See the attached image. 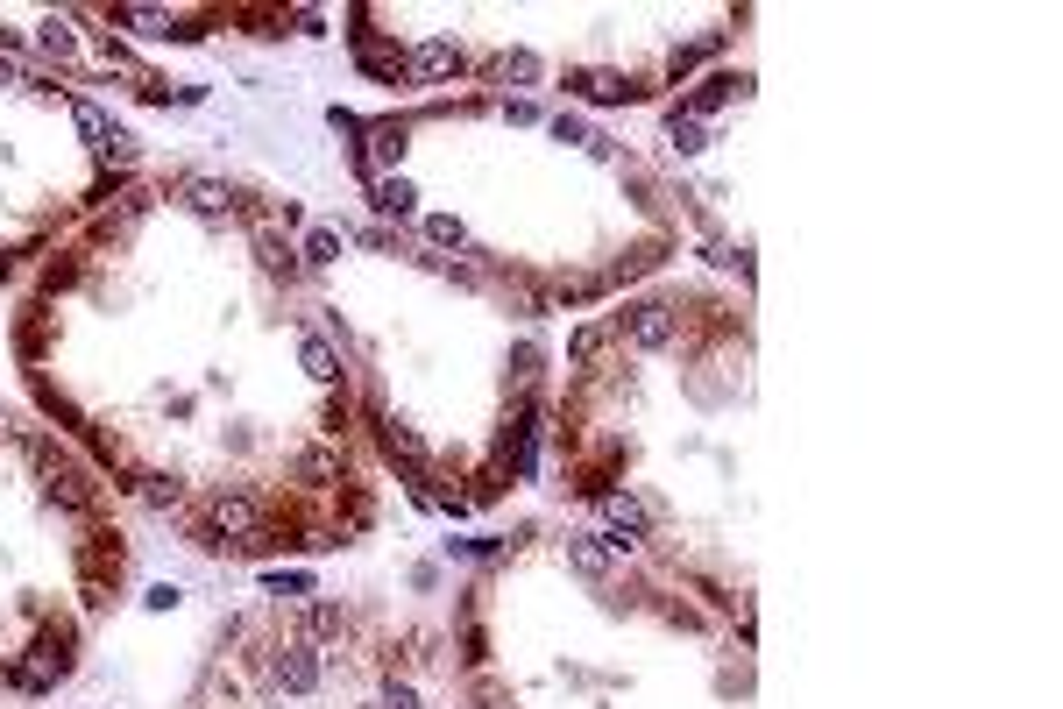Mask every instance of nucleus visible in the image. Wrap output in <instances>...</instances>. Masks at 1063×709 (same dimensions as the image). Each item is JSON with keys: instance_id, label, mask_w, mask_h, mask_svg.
I'll return each mask as SVG.
<instances>
[{"instance_id": "f257e3e1", "label": "nucleus", "mask_w": 1063, "mask_h": 709, "mask_svg": "<svg viewBox=\"0 0 1063 709\" xmlns=\"http://www.w3.org/2000/svg\"><path fill=\"white\" fill-rule=\"evenodd\" d=\"M71 121H78V135H86V142L107 156V164H135V142H128V128H121V121H107L93 100H71Z\"/></svg>"}, {"instance_id": "f03ea898", "label": "nucleus", "mask_w": 1063, "mask_h": 709, "mask_svg": "<svg viewBox=\"0 0 1063 709\" xmlns=\"http://www.w3.org/2000/svg\"><path fill=\"white\" fill-rule=\"evenodd\" d=\"M617 334H624L631 348H645V355H660V348L674 341V305H652V298H645V305H631L624 320H617Z\"/></svg>"}, {"instance_id": "7ed1b4c3", "label": "nucleus", "mask_w": 1063, "mask_h": 709, "mask_svg": "<svg viewBox=\"0 0 1063 709\" xmlns=\"http://www.w3.org/2000/svg\"><path fill=\"white\" fill-rule=\"evenodd\" d=\"M270 681H277L284 695H312V688H319V653H312L305 639L277 646V653H270Z\"/></svg>"}, {"instance_id": "20e7f679", "label": "nucleus", "mask_w": 1063, "mask_h": 709, "mask_svg": "<svg viewBox=\"0 0 1063 709\" xmlns=\"http://www.w3.org/2000/svg\"><path fill=\"white\" fill-rule=\"evenodd\" d=\"M645 532H652V511H645L638 497H610V504H603V539H610V554L638 546Z\"/></svg>"}, {"instance_id": "39448f33", "label": "nucleus", "mask_w": 1063, "mask_h": 709, "mask_svg": "<svg viewBox=\"0 0 1063 709\" xmlns=\"http://www.w3.org/2000/svg\"><path fill=\"white\" fill-rule=\"evenodd\" d=\"M291 476H298L305 490H334V483L348 476V461H341V447H298Z\"/></svg>"}, {"instance_id": "423d86ee", "label": "nucleus", "mask_w": 1063, "mask_h": 709, "mask_svg": "<svg viewBox=\"0 0 1063 709\" xmlns=\"http://www.w3.org/2000/svg\"><path fill=\"white\" fill-rule=\"evenodd\" d=\"M206 525L227 532V539H256V532H263V511H256L249 497H213V504H206Z\"/></svg>"}, {"instance_id": "0eeeda50", "label": "nucleus", "mask_w": 1063, "mask_h": 709, "mask_svg": "<svg viewBox=\"0 0 1063 709\" xmlns=\"http://www.w3.org/2000/svg\"><path fill=\"white\" fill-rule=\"evenodd\" d=\"M298 362H305V376H312V383H334V376H341V348L326 341L319 327H305V334H298Z\"/></svg>"}, {"instance_id": "6e6552de", "label": "nucleus", "mask_w": 1063, "mask_h": 709, "mask_svg": "<svg viewBox=\"0 0 1063 709\" xmlns=\"http://www.w3.org/2000/svg\"><path fill=\"white\" fill-rule=\"evenodd\" d=\"M567 561H575V575H589V582H603L610 575V539L603 532H575V539H567Z\"/></svg>"}, {"instance_id": "1a4fd4ad", "label": "nucleus", "mask_w": 1063, "mask_h": 709, "mask_svg": "<svg viewBox=\"0 0 1063 709\" xmlns=\"http://www.w3.org/2000/svg\"><path fill=\"white\" fill-rule=\"evenodd\" d=\"M404 71H412V78H454V71H461V50H454V43H419L412 57H404Z\"/></svg>"}, {"instance_id": "9d476101", "label": "nucleus", "mask_w": 1063, "mask_h": 709, "mask_svg": "<svg viewBox=\"0 0 1063 709\" xmlns=\"http://www.w3.org/2000/svg\"><path fill=\"white\" fill-rule=\"evenodd\" d=\"M341 256H348V234H341V227H312V234H305V249H298V263H312V270L341 263Z\"/></svg>"}, {"instance_id": "9b49d317", "label": "nucleus", "mask_w": 1063, "mask_h": 709, "mask_svg": "<svg viewBox=\"0 0 1063 709\" xmlns=\"http://www.w3.org/2000/svg\"><path fill=\"white\" fill-rule=\"evenodd\" d=\"M575 86H582L589 100H603V107H617V100H631V93H638L624 71H575Z\"/></svg>"}, {"instance_id": "f8f14e48", "label": "nucleus", "mask_w": 1063, "mask_h": 709, "mask_svg": "<svg viewBox=\"0 0 1063 709\" xmlns=\"http://www.w3.org/2000/svg\"><path fill=\"white\" fill-rule=\"evenodd\" d=\"M43 468H50V490H57L64 504H86V497H93V483H86V468H78V461H50V454H43Z\"/></svg>"}, {"instance_id": "ddd939ff", "label": "nucleus", "mask_w": 1063, "mask_h": 709, "mask_svg": "<svg viewBox=\"0 0 1063 709\" xmlns=\"http://www.w3.org/2000/svg\"><path fill=\"white\" fill-rule=\"evenodd\" d=\"M603 341H610V320H582V327H575V341H567V362L589 369V362L603 355Z\"/></svg>"}, {"instance_id": "4468645a", "label": "nucleus", "mask_w": 1063, "mask_h": 709, "mask_svg": "<svg viewBox=\"0 0 1063 709\" xmlns=\"http://www.w3.org/2000/svg\"><path fill=\"white\" fill-rule=\"evenodd\" d=\"M256 256H263V270H277V277H291V270H298V249L284 242V234H270V227L256 234Z\"/></svg>"}, {"instance_id": "2eb2a0df", "label": "nucleus", "mask_w": 1063, "mask_h": 709, "mask_svg": "<svg viewBox=\"0 0 1063 709\" xmlns=\"http://www.w3.org/2000/svg\"><path fill=\"white\" fill-rule=\"evenodd\" d=\"M667 135H674V149H681V156H702V149H709V135H702V121H695V114H681V107L667 114Z\"/></svg>"}, {"instance_id": "dca6fc26", "label": "nucleus", "mask_w": 1063, "mask_h": 709, "mask_svg": "<svg viewBox=\"0 0 1063 709\" xmlns=\"http://www.w3.org/2000/svg\"><path fill=\"white\" fill-rule=\"evenodd\" d=\"M185 199H192L199 213H227V206H234V192H227L220 178H192V185H185Z\"/></svg>"}, {"instance_id": "f3484780", "label": "nucleus", "mask_w": 1063, "mask_h": 709, "mask_svg": "<svg viewBox=\"0 0 1063 709\" xmlns=\"http://www.w3.org/2000/svg\"><path fill=\"white\" fill-rule=\"evenodd\" d=\"M383 447H390V454H404V461H412V468H426V447H419V433H412V426H397V419H383Z\"/></svg>"}, {"instance_id": "a211bd4d", "label": "nucleus", "mask_w": 1063, "mask_h": 709, "mask_svg": "<svg viewBox=\"0 0 1063 709\" xmlns=\"http://www.w3.org/2000/svg\"><path fill=\"white\" fill-rule=\"evenodd\" d=\"M121 22H128V29H135V36H149V43H156V36H171V29H178V22H171V15H163V8H121Z\"/></svg>"}, {"instance_id": "6ab92c4d", "label": "nucleus", "mask_w": 1063, "mask_h": 709, "mask_svg": "<svg viewBox=\"0 0 1063 709\" xmlns=\"http://www.w3.org/2000/svg\"><path fill=\"white\" fill-rule=\"evenodd\" d=\"M412 199H419V192L404 185V178H376V206H383V213H397V220H404V213H412Z\"/></svg>"}, {"instance_id": "aec40b11", "label": "nucleus", "mask_w": 1063, "mask_h": 709, "mask_svg": "<svg viewBox=\"0 0 1063 709\" xmlns=\"http://www.w3.org/2000/svg\"><path fill=\"white\" fill-rule=\"evenodd\" d=\"M426 242H433V249H461V242H468V227H461L454 213H433V220H426Z\"/></svg>"}, {"instance_id": "412c9836", "label": "nucleus", "mask_w": 1063, "mask_h": 709, "mask_svg": "<svg viewBox=\"0 0 1063 709\" xmlns=\"http://www.w3.org/2000/svg\"><path fill=\"white\" fill-rule=\"evenodd\" d=\"M298 632H305V639H334V632H341V610H334V603H312Z\"/></svg>"}, {"instance_id": "4be33fe9", "label": "nucleus", "mask_w": 1063, "mask_h": 709, "mask_svg": "<svg viewBox=\"0 0 1063 709\" xmlns=\"http://www.w3.org/2000/svg\"><path fill=\"white\" fill-rule=\"evenodd\" d=\"M497 78H504V86H511V78H518V86H532V78H539V57H525V50H504V57H497Z\"/></svg>"}, {"instance_id": "5701e85b", "label": "nucleus", "mask_w": 1063, "mask_h": 709, "mask_svg": "<svg viewBox=\"0 0 1063 709\" xmlns=\"http://www.w3.org/2000/svg\"><path fill=\"white\" fill-rule=\"evenodd\" d=\"M135 490H142L149 504H178V476H156V468H149V476H135Z\"/></svg>"}, {"instance_id": "b1692460", "label": "nucleus", "mask_w": 1063, "mask_h": 709, "mask_svg": "<svg viewBox=\"0 0 1063 709\" xmlns=\"http://www.w3.org/2000/svg\"><path fill=\"white\" fill-rule=\"evenodd\" d=\"M553 135H560V142H582V149H610V142H603V135H589L575 114H553Z\"/></svg>"}, {"instance_id": "393cba45", "label": "nucleus", "mask_w": 1063, "mask_h": 709, "mask_svg": "<svg viewBox=\"0 0 1063 709\" xmlns=\"http://www.w3.org/2000/svg\"><path fill=\"white\" fill-rule=\"evenodd\" d=\"M730 86H745V78H730V71H716V78H709V86L695 93V107H723V100H730Z\"/></svg>"}, {"instance_id": "a878e982", "label": "nucleus", "mask_w": 1063, "mask_h": 709, "mask_svg": "<svg viewBox=\"0 0 1063 709\" xmlns=\"http://www.w3.org/2000/svg\"><path fill=\"white\" fill-rule=\"evenodd\" d=\"M376 156H383V164H397V156H404V128H376Z\"/></svg>"}, {"instance_id": "bb28decb", "label": "nucleus", "mask_w": 1063, "mask_h": 709, "mask_svg": "<svg viewBox=\"0 0 1063 709\" xmlns=\"http://www.w3.org/2000/svg\"><path fill=\"white\" fill-rule=\"evenodd\" d=\"M43 43H50V50H71V22L50 15V22H43Z\"/></svg>"}, {"instance_id": "cd10ccee", "label": "nucleus", "mask_w": 1063, "mask_h": 709, "mask_svg": "<svg viewBox=\"0 0 1063 709\" xmlns=\"http://www.w3.org/2000/svg\"><path fill=\"white\" fill-rule=\"evenodd\" d=\"M383 709H419V695L404 688V681H390V688H383Z\"/></svg>"}, {"instance_id": "c85d7f7f", "label": "nucleus", "mask_w": 1063, "mask_h": 709, "mask_svg": "<svg viewBox=\"0 0 1063 709\" xmlns=\"http://www.w3.org/2000/svg\"><path fill=\"white\" fill-rule=\"evenodd\" d=\"M270 589H277V596H312V582H305V575H270Z\"/></svg>"}, {"instance_id": "c756f323", "label": "nucleus", "mask_w": 1063, "mask_h": 709, "mask_svg": "<svg viewBox=\"0 0 1063 709\" xmlns=\"http://www.w3.org/2000/svg\"><path fill=\"white\" fill-rule=\"evenodd\" d=\"M0 86H22V71H15L8 57H0Z\"/></svg>"}]
</instances>
